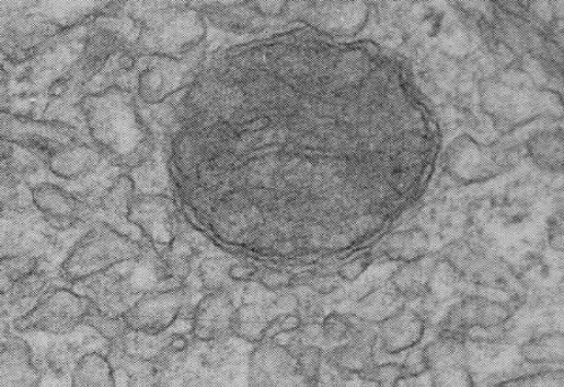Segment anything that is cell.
I'll return each instance as SVG.
<instances>
[{
  "mask_svg": "<svg viewBox=\"0 0 564 387\" xmlns=\"http://www.w3.org/2000/svg\"><path fill=\"white\" fill-rule=\"evenodd\" d=\"M257 273L256 266L246 262L232 263L229 269V277L235 283L250 282Z\"/></svg>",
  "mask_w": 564,
  "mask_h": 387,
  "instance_id": "cell-31",
  "label": "cell"
},
{
  "mask_svg": "<svg viewBox=\"0 0 564 387\" xmlns=\"http://www.w3.org/2000/svg\"><path fill=\"white\" fill-rule=\"evenodd\" d=\"M84 324L99 331L110 342L119 341L129 331L124 317H108L97 312L93 306L90 314L87 315Z\"/></svg>",
  "mask_w": 564,
  "mask_h": 387,
  "instance_id": "cell-19",
  "label": "cell"
},
{
  "mask_svg": "<svg viewBox=\"0 0 564 387\" xmlns=\"http://www.w3.org/2000/svg\"><path fill=\"white\" fill-rule=\"evenodd\" d=\"M135 191L136 184L133 177L128 175L118 177L116 183L103 195L101 209L107 214H115L116 218L128 221L129 203H131L135 197Z\"/></svg>",
  "mask_w": 564,
  "mask_h": 387,
  "instance_id": "cell-16",
  "label": "cell"
},
{
  "mask_svg": "<svg viewBox=\"0 0 564 387\" xmlns=\"http://www.w3.org/2000/svg\"><path fill=\"white\" fill-rule=\"evenodd\" d=\"M549 382L551 385H557L553 382H559L563 385V373H540L533 376H528L519 380L517 385H546Z\"/></svg>",
  "mask_w": 564,
  "mask_h": 387,
  "instance_id": "cell-32",
  "label": "cell"
},
{
  "mask_svg": "<svg viewBox=\"0 0 564 387\" xmlns=\"http://www.w3.org/2000/svg\"><path fill=\"white\" fill-rule=\"evenodd\" d=\"M327 364L342 374H360L362 370L376 364L375 348H364L352 342L330 352Z\"/></svg>",
  "mask_w": 564,
  "mask_h": 387,
  "instance_id": "cell-13",
  "label": "cell"
},
{
  "mask_svg": "<svg viewBox=\"0 0 564 387\" xmlns=\"http://www.w3.org/2000/svg\"><path fill=\"white\" fill-rule=\"evenodd\" d=\"M520 354L532 364L562 363L563 335H544V337L531 340L520 348Z\"/></svg>",
  "mask_w": 564,
  "mask_h": 387,
  "instance_id": "cell-17",
  "label": "cell"
},
{
  "mask_svg": "<svg viewBox=\"0 0 564 387\" xmlns=\"http://www.w3.org/2000/svg\"><path fill=\"white\" fill-rule=\"evenodd\" d=\"M306 286L316 292L319 295H330L342 288V279L337 273L319 274L314 273L307 277Z\"/></svg>",
  "mask_w": 564,
  "mask_h": 387,
  "instance_id": "cell-28",
  "label": "cell"
},
{
  "mask_svg": "<svg viewBox=\"0 0 564 387\" xmlns=\"http://www.w3.org/2000/svg\"><path fill=\"white\" fill-rule=\"evenodd\" d=\"M271 318L266 317V307L262 304H242L233 313L231 335L254 345L266 340V330Z\"/></svg>",
  "mask_w": 564,
  "mask_h": 387,
  "instance_id": "cell-11",
  "label": "cell"
},
{
  "mask_svg": "<svg viewBox=\"0 0 564 387\" xmlns=\"http://www.w3.org/2000/svg\"><path fill=\"white\" fill-rule=\"evenodd\" d=\"M295 274L284 270H266L258 274L257 282L271 292L292 288Z\"/></svg>",
  "mask_w": 564,
  "mask_h": 387,
  "instance_id": "cell-27",
  "label": "cell"
},
{
  "mask_svg": "<svg viewBox=\"0 0 564 387\" xmlns=\"http://www.w3.org/2000/svg\"><path fill=\"white\" fill-rule=\"evenodd\" d=\"M233 349L225 340L211 342V348L204 352L202 365L210 370H219L229 363Z\"/></svg>",
  "mask_w": 564,
  "mask_h": 387,
  "instance_id": "cell-26",
  "label": "cell"
},
{
  "mask_svg": "<svg viewBox=\"0 0 564 387\" xmlns=\"http://www.w3.org/2000/svg\"><path fill=\"white\" fill-rule=\"evenodd\" d=\"M231 265L232 263H230L229 260H226V258H206L198 268V278L199 282H202V288L207 292H231L232 283H235L229 277Z\"/></svg>",
  "mask_w": 564,
  "mask_h": 387,
  "instance_id": "cell-18",
  "label": "cell"
},
{
  "mask_svg": "<svg viewBox=\"0 0 564 387\" xmlns=\"http://www.w3.org/2000/svg\"><path fill=\"white\" fill-rule=\"evenodd\" d=\"M72 384L74 386L115 385L111 361L97 352H90L78 363Z\"/></svg>",
  "mask_w": 564,
  "mask_h": 387,
  "instance_id": "cell-14",
  "label": "cell"
},
{
  "mask_svg": "<svg viewBox=\"0 0 564 387\" xmlns=\"http://www.w3.org/2000/svg\"><path fill=\"white\" fill-rule=\"evenodd\" d=\"M551 246L555 249V251H562L563 249V226L561 221L559 223H554L551 230Z\"/></svg>",
  "mask_w": 564,
  "mask_h": 387,
  "instance_id": "cell-35",
  "label": "cell"
},
{
  "mask_svg": "<svg viewBox=\"0 0 564 387\" xmlns=\"http://www.w3.org/2000/svg\"><path fill=\"white\" fill-rule=\"evenodd\" d=\"M90 298L69 290H58L46 303L39 305L37 314L24 318L20 328H38L51 333L72 332L78 325L84 322L92 309Z\"/></svg>",
  "mask_w": 564,
  "mask_h": 387,
  "instance_id": "cell-5",
  "label": "cell"
},
{
  "mask_svg": "<svg viewBox=\"0 0 564 387\" xmlns=\"http://www.w3.org/2000/svg\"><path fill=\"white\" fill-rule=\"evenodd\" d=\"M127 220L140 230L156 253L168 247L181 228L175 203L161 194L135 196L129 203Z\"/></svg>",
  "mask_w": 564,
  "mask_h": 387,
  "instance_id": "cell-4",
  "label": "cell"
},
{
  "mask_svg": "<svg viewBox=\"0 0 564 387\" xmlns=\"http://www.w3.org/2000/svg\"><path fill=\"white\" fill-rule=\"evenodd\" d=\"M358 375L362 382L389 386L396 385L405 377V368L401 364H385L381 366L375 364L362 370Z\"/></svg>",
  "mask_w": 564,
  "mask_h": 387,
  "instance_id": "cell-23",
  "label": "cell"
},
{
  "mask_svg": "<svg viewBox=\"0 0 564 387\" xmlns=\"http://www.w3.org/2000/svg\"><path fill=\"white\" fill-rule=\"evenodd\" d=\"M288 350L263 341L250 355L249 383L253 386L280 385L297 374V361Z\"/></svg>",
  "mask_w": 564,
  "mask_h": 387,
  "instance_id": "cell-7",
  "label": "cell"
},
{
  "mask_svg": "<svg viewBox=\"0 0 564 387\" xmlns=\"http://www.w3.org/2000/svg\"><path fill=\"white\" fill-rule=\"evenodd\" d=\"M297 333H298V331H293V332H286V331L275 332V333L272 335L271 338H268V341H272L277 347L286 349V348H288L290 345L292 339L295 338V335H297Z\"/></svg>",
  "mask_w": 564,
  "mask_h": 387,
  "instance_id": "cell-34",
  "label": "cell"
},
{
  "mask_svg": "<svg viewBox=\"0 0 564 387\" xmlns=\"http://www.w3.org/2000/svg\"><path fill=\"white\" fill-rule=\"evenodd\" d=\"M102 160V153L97 148L78 142L51 154V161L55 162L54 172L71 179L89 175L101 165Z\"/></svg>",
  "mask_w": 564,
  "mask_h": 387,
  "instance_id": "cell-10",
  "label": "cell"
},
{
  "mask_svg": "<svg viewBox=\"0 0 564 387\" xmlns=\"http://www.w3.org/2000/svg\"><path fill=\"white\" fill-rule=\"evenodd\" d=\"M437 255H423L415 260L406 262L392 278V283L399 294L416 298L428 291L429 282L438 266Z\"/></svg>",
  "mask_w": 564,
  "mask_h": 387,
  "instance_id": "cell-9",
  "label": "cell"
},
{
  "mask_svg": "<svg viewBox=\"0 0 564 387\" xmlns=\"http://www.w3.org/2000/svg\"><path fill=\"white\" fill-rule=\"evenodd\" d=\"M428 244V236L423 230L399 232L387 241L384 254L389 260L410 262L423 256Z\"/></svg>",
  "mask_w": 564,
  "mask_h": 387,
  "instance_id": "cell-12",
  "label": "cell"
},
{
  "mask_svg": "<svg viewBox=\"0 0 564 387\" xmlns=\"http://www.w3.org/2000/svg\"><path fill=\"white\" fill-rule=\"evenodd\" d=\"M423 355L428 370L438 372L441 368L462 365L465 350L462 340L446 337L424 348Z\"/></svg>",
  "mask_w": 564,
  "mask_h": 387,
  "instance_id": "cell-15",
  "label": "cell"
},
{
  "mask_svg": "<svg viewBox=\"0 0 564 387\" xmlns=\"http://www.w3.org/2000/svg\"><path fill=\"white\" fill-rule=\"evenodd\" d=\"M149 246L100 221L76 245L67 258L64 272L69 281L81 282L119 263L137 260Z\"/></svg>",
  "mask_w": 564,
  "mask_h": 387,
  "instance_id": "cell-2",
  "label": "cell"
},
{
  "mask_svg": "<svg viewBox=\"0 0 564 387\" xmlns=\"http://www.w3.org/2000/svg\"><path fill=\"white\" fill-rule=\"evenodd\" d=\"M235 308L231 292H208L194 307L191 335L196 341L205 343L225 340L231 335Z\"/></svg>",
  "mask_w": 564,
  "mask_h": 387,
  "instance_id": "cell-6",
  "label": "cell"
},
{
  "mask_svg": "<svg viewBox=\"0 0 564 387\" xmlns=\"http://www.w3.org/2000/svg\"><path fill=\"white\" fill-rule=\"evenodd\" d=\"M323 338L330 342H337L349 337V322L346 315L333 313L324 318L321 324Z\"/></svg>",
  "mask_w": 564,
  "mask_h": 387,
  "instance_id": "cell-24",
  "label": "cell"
},
{
  "mask_svg": "<svg viewBox=\"0 0 564 387\" xmlns=\"http://www.w3.org/2000/svg\"><path fill=\"white\" fill-rule=\"evenodd\" d=\"M189 347V340L184 333H173L169 338L168 348L173 354H184Z\"/></svg>",
  "mask_w": 564,
  "mask_h": 387,
  "instance_id": "cell-33",
  "label": "cell"
},
{
  "mask_svg": "<svg viewBox=\"0 0 564 387\" xmlns=\"http://www.w3.org/2000/svg\"><path fill=\"white\" fill-rule=\"evenodd\" d=\"M434 386H471L473 385L472 376L468 373L462 365L459 366H450L447 368L438 370V372H434L431 378Z\"/></svg>",
  "mask_w": 564,
  "mask_h": 387,
  "instance_id": "cell-25",
  "label": "cell"
},
{
  "mask_svg": "<svg viewBox=\"0 0 564 387\" xmlns=\"http://www.w3.org/2000/svg\"><path fill=\"white\" fill-rule=\"evenodd\" d=\"M542 140V139H541ZM536 140L529 144V152L538 166L551 172L563 171V142L561 140L551 144V140Z\"/></svg>",
  "mask_w": 564,
  "mask_h": 387,
  "instance_id": "cell-20",
  "label": "cell"
},
{
  "mask_svg": "<svg viewBox=\"0 0 564 387\" xmlns=\"http://www.w3.org/2000/svg\"><path fill=\"white\" fill-rule=\"evenodd\" d=\"M82 108L94 144L113 166L134 169L152 160L154 137L131 94L107 90L84 99Z\"/></svg>",
  "mask_w": 564,
  "mask_h": 387,
  "instance_id": "cell-1",
  "label": "cell"
},
{
  "mask_svg": "<svg viewBox=\"0 0 564 387\" xmlns=\"http://www.w3.org/2000/svg\"><path fill=\"white\" fill-rule=\"evenodd\" d=\"M403 365L405 368V376L407 377H415L428 372V365L425 363L423 349L412 351Z\"/></svg>",
  "mask_w": 564,
  "mask_h": 387,
  "instance_id": "cell-30",
  "label": "cell"
},
{
  "mask_svg": "<svg viewBox=\"0 0 564 387\" xmlns=\"http://www.w3.org/2000/svg\"><path fill=\"white\" fill-rule=\"evenodd\" d=\"M349 322V337L353 343L364 348H375L379 338V322L355 314L346 315Z\"/></svg>",
  "mask_w": 564,
  "mask_h": 387,
  "instance_id": "cell-21",
  "label": "cell"
},
{
  "mask_svg": "<svg viewBox=\"0 0 564 387\" xmlns=\"http://www.w3.org/2000/svg\"><path fill=\"white\" fill-rule=\"evenodd\" d=\"M423 335V318L412 309L401 308L379 322V337L388 354H398L418 345Z\"/></svg>",
  "mask_w": 564,
  "mask_h": 387,
  "instance_id": "cell-8",
  "label": "cell"
},
{
  "mask_svg": "<svg viewBox=\"0 0 564 387\" xmlns=\"http://www.w3.org/2000/svg\"><path fill=\"white\" fill-rule=\"evenodd\" d=\"M375 260L371 254H366L355 258L352 262H346L337 270L338 278L346 282H354L360 278V274L366 271Z\"/></svg>",
  "mask_w": 564,
  "mask_h": 387,
  "instance_id": "cell-29",
  "label": "cell"
},
{
  "mask_svg": "<svg viewBox=\"0 0 564 387\" xmlns=\"http://www.w3.org/2000/svg\"><path fill=\"white\" fill-rule=\"evenodd\" d=\"M323 365V351L316 347H306L297 357V374L309 385H318Z\"/></svg>",
  "mask_w": 564,
  "mask_h": 387,
  "instance_id": "cell-22",
  "label": "cell"
},
{
  "mask_svg": "<svg viewBox=\"0 0 564 387\" xmlns=\"http://www.w3.org/2000/svg\"><path fill=\"white\" fill-rule=\"evenodd\" d=\"M188 304L189 292L186 282V286L179 290L147 292L128 308L124 318L129 331L159 337L175 325Z\"/></svg>",
  "mask_w": 564,
  "mask_h": 387,
  "instance_id": "cell-3",
  "label": "cell"
}]
</instances>
